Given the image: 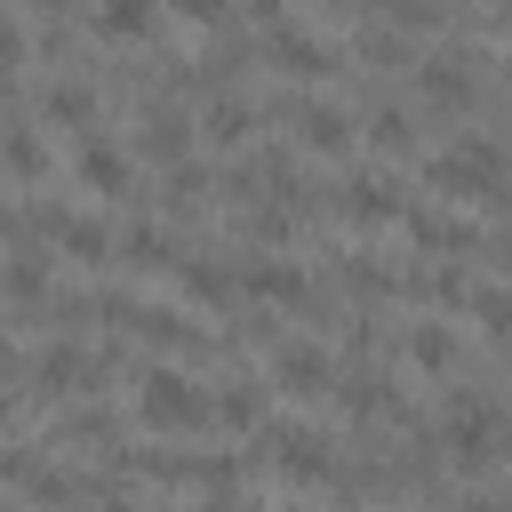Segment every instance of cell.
Returning <instances> with one entry per match:
<instances>
[{
  "mask_svg": "<svg viewBox=\"0 0 512 512\" xmlns=\"http://www.w3.org/2000/svg\"><path fill=\"white\" fill-rule=\"evenodd\" d=\"M0 168H8V176H24V184H32V176H48V144H40L32 128H0Z\"/></svg>",
  "mask_w": 512,
  "mask_h": 512,
  "instance_id": "6",
  "label": "cell"
},
{
  "mask_svg": "<svg viewBox=\"0 0 512 512\" xmlns=\"http://www.w3.org/2000/svg\"><path fill=\"white\" fill-rule=\"evenodd\" d=\"M0 104H8V72H0Z\"/></svg>",
  "mask_w": 512,
  "mask_h": 512,
  "instance_id": "27",
  "label": "cell"
},
{
  "mask_svg": "<svg viewBox=\"0 0 512 512\" xmlns=\"http://www.w3.org/2000/svg\"><path fill=\"white\" fill-rule=\"evenodd\" d=\"M48 112H56V120H72V128L88 136V120H96V96H88V88H56V96H48Z\"/></svg>",
  "mask_w": 512,
  "mask_h": 512,
  "instance_id": "15",
  "label": "cell"
},
{
  "mask_svg": "<svg viewBox=\"0 0 512 512\" xmlns=\"http://www.w3.org/2000/svg\"><path fill=\"white\" fill-rule=\"evenodd\" d=\"M8 296H16V304H32V296H48V256H40V248H24V256L8 264Z\"/></svg>",
  "mask_w": 512,
  "mask_h": 512,
  "instance_id": "11",
  "label": "cell"
},
{
  "mask_svg": "<svg viewBox=\"0 0 512 512\" xmlns=\"http://www.w3.org/2000/svg\"><path fill=\"white\" fill-rule=\"evenodd\" d=\"M272 56H280V72H296V80L336 72V48H328V40H312V32H296V24H272Z\"/></svg>",
  "mask_w": 512,
  "mask_h": 512,
  "instance_id": "2",
  "label": "cell"
},
{
  "mask_svg": "<svg viewBox=\"0 0 512 512\" xmlns=\"http://www.w3.org/2000/svg\"><path fill=\"white\" fill-rule=\"evenodd\" d=\"M344 512H368V504H344Z\"/></svg>",
  "mask_w": 512,
  "mask_h": 512,
  "instance_id": "28",
  "label": "cell"
},
{
  "mask_svg": "<svg viewBox=\"0 0 512 512\" xmlns=\"http://www.w3.org/2000/svg\"><path fill=\"white\" fill-rule=\"evenodd\" d=\"M424 96H432V104H456V112H464V104H472V72H464L456 56H432V64H424Z\"/></svg>",
  "mask_w": 512,
  "mask_h": 512,
  "instance_id": "8",
  "label": "cell"
},
{
  "mask_svg": "<svg viewBox=\"0 0 512 512\" xmlns=\"http://www.w3.org/2000/svg\"><path fill=\"white\" fill-rule=\"evenodd\" d=\"M176 16H192V24H224V0H168Z\"/></svg>",
  "mask_w": 512,
  "mask_h": 512,
  "instance_id": "25",
  "label": "cell"
},
{
  "mask_svg": "<svg viewBox=\"0 0 512 512\" xmlns=\"http://www.w3.org/2000/svg\"><path fill=\"white\" fill-rule=\"evenodd\" d=\"M0 216H8V200H0Z\"/></svg>",
  "mask_w": 512,
  "mask_h": 512,
  "instance_id": "29",
  "label": "cell"
},
{
  "mask_svg": "<svg viewBox=\"0 0 512 512\" xmlns=\"http://www.w3.org/2000/svg\"><path fill=\"white\" fill-rule=\"evenodd\" d=\"M16 64H24V32L0 16V72H16Z\"/></svg>",
  "mask_w": 512,
  "mask_h": 512,
  "instance_id": "24",
  "label": "cell"
},
{
  "mask_svg": "<svg viewBox=\"0 0 512 512\" xmlns=\"http://www.w3.org/2000/svg\"><path fill=\"white\" fill-rule=\"evenodd\" d=\"M80 184H96V192H120V184H128V160H120L96 128L80 136Z\"/></svg>",
  "mask_w": 512,
  "mask_h": 512,
  "instance_id": "5",
  "label": "cell"
},
{
  "mask_svg": "<svg viewBox=\"0 0 512 512\" xmlns=\"http://www.w3.org/2000/svg\"><path fill=\"white\" fill-rule=\"evenodd\" d=\"M96 16H104L112 32H152V0H104Z\"/></svg>",
  "mask_w": 512,
  "mask_h": 512,
  "instance_id": "20",
  "label": "cell"
},
{
  "mask_svg": "<svg viewBox=\"0 0 512 512\" xmlns=\"http://www.w3.org/2000/svg\"><path fill=\"white\" fill-rule=\"evenodd\" d=\"M472 312H480V328H488V336H512V296H504V288H480V296H472Z\"/></svg>",
  "mask_w": 512,
  "mask_h": 512,
  "instance_id": "19",
  "label": "cell"
},
{
  "mask_svg": "<svg viewBox=\"0 0 512 512\" xmlns=\"http://www.w3.org/2000/svg\"><path fill=\"white\" fill-rule=\"evenodd\" d=\"M296 144H312V152H344V144H352V120H344L336 104H296Z\"/></svg>",
  "mask_w": 512,
  "mask_h": 512,
  "instance_id": "4",
  "label": "cell"
},
{
  "mask_svg": "<svg viewBox=\"0 0 512 512\" xmlns=\"http://www.w3.org/2000/svg\"><path fill=\"white\" fill-rule=\"evenodd\" d=\"M272 440H280V472H296V480L328 472V448H320L312 432H296V424H288V432H272Z\"/></svg>",
  "mask_w": 512,
  "mask_h": 512,
  "instance_id": "10",
  "label": "cell"
},
{
  "mask_svg": "<svg viewBox=\"0 0 512 512\" xmlns=\"http://www.w3.org/2000/svg\"><path fill=\"white\" fill-rule=\"evenodd\" d=\"M448 8L440 0H392V24H440Z\"/></svg>",
  "mask_w": 512,
  "mask_h": 512,
  "instance_id": "23",
  "label": "cell"
},
{
  "mask_svg": "<svg viewBox=\"0 0 512 512\" xmlns=\"http://www.w3.org/2000/svg\"><path fill=\"white\" fill-rule=\"evenodd\" d=\"M136 416H144L152 432H184V424H200V416H208V400H200L176 368H152V376H144V392H136Z\"/></svg>",
  "mask_w": 512,
  "mask_h": 512,
  "instance_id": "1",
  "label": "cell"
},
{
  "mask_svg": "<svg viewBox=\"0 0 512 512\" xmlns=\"http://www.w3.org/2000/svg\"><path fill=\"white\" fill-rule=\"evenodd\" d=\"M40 8H56V0H40Z\"/></svg>",
  "mask_w": 512,
  "mask_h": 512,
  "instance_id": "30",
  "label": "cell"
},
{
  "mask_svg": "<svg viewBox=\"0 0 512 512\" xmlns=\"http://www.w3.org/2000/svg\"><path fill=\"white\" fill-rule=\"evenodd\" d=\"M344 216H352V224H392V216H400V192L376 184V176H368V184H344Z\"/></svg>",
  "mask_w": 512,
  "mask_h": 512,
  "instance_id": "7",
  "label": "cell"
},
{
  "mask_svg": "<svg viewBox=\"0 0 512 512\" xmlns=\"http://www.w3.org/2000/svg\"><path fill=\"white\" fill-rule=\"evenodd\" d=\"M248 128H256V112H248V104H240V96H224V104H216V112H208V136H216V144H240V136H248Z\"/></svg>",
  "mask_w": 512,
  "mask_h": 512,
  "instance_id": "12",
  "label": "cell"
},
{
  "mask_svg": "<svg viewBox=\"0 0 512 512\" xmlns=\"http://www.w3.org/2000/svg\"><path fill=\"white\" fill-rule=\"evenodd\" d=\"M8 368H16V352H8V344H0V376H8Z\"/></svg>",
  "mask_w": 512,
  "mask_h": 512,
  "instance_id": "26",
  "label": "cell"
},
{
  "mask_svg": "<svg viewBox=\"0 0 512 512\" xmlns=\"http://www.w3.org/2000/svg\"><path fill=\"white\" fill-rule=\"evenodd\" d=\"M408 360H416L424 376H440V368L456 360V344H448V328H440V320H416V328H408Z\"/></svg>",
  "mask_w": 512,
  "mask_h": 512,
  "instance_id": "9",
  "label": "cell"
},
{
  "mask_svg": "<svg viewBox=\"0 0 512 512\" xmlns=\"http://www.w3.org/2000/svg\"><path fill=\"white\" fill-rule=\"evenodd\" d=\"M368 136H376L384 152H408V112H392V104H376V112H368Z\"/></svg>",
  "mask_w": 512,
  "mask_h": 512,
  "instance_id": "16",
  "label": "cell"
},
{
  "mask_svg": "<svg viewBox=\"0 0 512 512\" xmlns=\"http://www.w3.org/2000/svg\"><path fill=\"white\" fill-rule=\"evenodd\" d=\"M256 408H264V392H248V384H232V392L216 400V416H224V424H256Z\"/></svg>",
  "mask_w": 512,
  "mask_h": 512,
  "instance_id": "22",
  "label": "cell"
},
{
  "mask_svg": "<svg viewBox=\"0 0 512 512\" xmlns=\"http://www.w3.org/2000/svg\"><path fill=\"white\" fill-rule=\"evenodd\" d=\"M56 232H64V248H72V256H104V248H112V240H104V224H88V216H64Z\"/></svg>",
  "mask_w": 512,
  "mask_h": 512,
  "instance_id": "17",
  "label": "cell"
},
{
  "mask_svg": "<svg viewBox=\"0 0 512 512\" xmlns=\"http://www.w3.org/2000/svg\"><path fill=\"white\" fill-rule=\"evenodd\" d=\"M416 240H424V248H464L472 232H464L456 216H416Z\"/></svg>",
  "mask_w": 512,
  "mask_h": 512,
  "instance_id": "21",
  "label": "cell"
},
{
  "mask_svg": "<svg viewBox=\"0 0 512 512\" xmlns=\"http://www.w3.org/2000/svg\"><path fill=\"white\" fill-rule=\"evenodd\" d=\"M248 288H264V296H304V272H296V264H256Z\"/></svg>",
  "mask_w": 512,
  "mask_h": 512,
  "instance_id": "18",
  "label": "cell"
},
{
  "mask_svg": "<svg viewBox=\"0 0 512 512\" xmlns=\"http://www.w3.org/2000/svg\"><path fill=\"white\" fill-rule=\"evenodd\" d=\"M272 384H280V392H296V400L328 392V352H312V344H288V352H272Z\"/></svg>",
  "mask_w": 512,
  "mask_h": 512,
  "instance_id": "3",
  "label": "cell"
},
{
  "mask_svg": "<svg viewBox=\"0 0 512 512\" xmlns=\"http://www.w3.org/2000/svg\"><path fill=\"white\" fill-rule=\"evenodd\" d=\"M80 376H88V360H80V352H72V344H64V352H48V360H40V384H48V392H72V384H80Z\"/></svg>",
  "mask_w": 512,
  "mask_h": 512,
  "instance_id": "14",
  "label": "cell"
},
{
  "mask_svg": "<svg viewBox=\"0 0 512 512\" xmlns=\"http://www.w3.org/2000/svg\"><path fill=\"white\" fill-rule=\"evenodd\" d=\"M144 152H152V160H176V152H184V120H176V112H152V128H144Z\"/></svg>",
  "mask_w": 512,
  "mask_h": 512,
  "instance_id": "13",
  "label": "cell"
}]
</instances>
